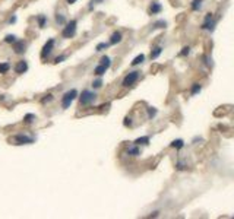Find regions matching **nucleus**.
I'll return each mask as SVG.
<instances>
[{
  "instance_id": "obj_4",
  "label": "nucleus",
  "mask_w": 234,
  "mask_h": 219,
  "mask_svg": "<svg viewBox=\"0 0 234 219\" xmlns=\"http://www.w3.org/2000/svg\"><path fill=\"white\" fill-rule=\"evenodd\" d=\"M95 93L91 92V91H88V89H85V91H82V93H80L79 97V102L82 104V105H87V104H91V102H94L95 101Z\"/></svg>"
},
{
  "instance_id": "obj_24",
  "label": "nucleus",
  "mask_w": 234,
  "mask_h": 219,
  "mask_svg": "<svg viewBox=\"0 0 234 219\" xmlns=\"http://www.w3.org/2000/svg\"><path fill=\"white\" fill-rule=\"evenodd\" d=\"M92 86L95 88V89H97V88H101V86H102V80H101V79H97V80H95V82L92 83Z\"/></svg>"
},
{
  "instance_id": "obj_25",
  "label": "nucleus",
  "mask_w": 234,
  "mask_h": 219,
  "mask_svg": "<svg viewBox=\"0 0 234 219\" xmlns=\"http://www.w3.org/2000/svg\"><path fill=\"white\" fill-rule=\"evenodd\" d=\"M148 114H149V119H152V117H154L155 114H157V110L151 107V108H148Z\"/></svg>"
},
{
  "instance_id": "obj_12",
  "label": "nucleus",
  "mask_w": 234,
  "mask_h": 219,
  "mask_svg": "<svg viewBox=\"0 0 234 219\" xmlns=\"http://www.w3.org/2000/svg\"><path fill=\"white\" fill-rule=\"evenodd\" d=\"M121 41V34L119 31H116V32L111 35V38H110V44L111 46H116V44H119Z\"/></svg>"
},
{
  "instance_id": "obj_19",
  "label": "nucleus",
  "mask_w": 234,
  "mask_h": 219,
  "mask_svg": "<svg viewBox=\"0 0 234 219\" xmlns=\"http://www.w3.org/2000/svg\"><path fill=\"white\" fill-rule=\"evenodd\" d=\"M143 60H145V56H143V54H139L138 57H135V59H133V61H132V66H136V64H140V63H142Z\"/></svg>"
},
{
  "instance_id": "obj_10",
  "label": "nucleus",
  "mask_w": 234,
  "mask_h": 219,
  "mask_svg": "<svg viewBox=\"0 0 234 219\" xmlns=\"http://www.w3.org/2000/svg\"><path fill=\"white\" fill-rule=\"evenodd\" d=\"M15 70H16V73H25L28 70V64L25 60H20L19 63L16 64V67H15Z\"/></svg>"
},
{
  "instance_id": "obj_20",
  "label": "nucleus",
  "mask_w": 234,
  "mask_h": 219,
  "mask_svg": "<svg viewBox=\"0 0 234 219\" xmlns=\"http://www.w3.org/2000/svg\"><path fill=\"white\" fill-rule=\"evenodd\" d=\"M201 89H202V86L199 85V83H193V85H192V91H190V92H192V95H196L198 92H201Z\"/></svg>"
},
{
  "instance_id": "obj_7",
  "label": "nucleus",
  "mask_w": 234,
  "mask_h": 219,
  "mask_svg": "<svg viewBox=\"0 0 234 219\" xmlns=\"http://www.w3.org/2000/svg\"><path fill=\"white\" fill-rule=\"evenodd\" d=\"M13 140L16 142V145H29V143H32L34 139L32 137H29V136H25V134H18V136H15Z\"/></svg>"
},
{
  "instance_id": "obj_5",
  "label": "nucleus",
  "mask_w": 234,
  "mask_h": 219,
  "mask_svg": "<svg viewBox=\"0 0 234 219\" xmlns=\"http://www.w3.org/2000/svg\"><path fill=\"white\" fill-rule=\"evenodd\" d=\"M139 79V72H130L127 73L123 79V86H132L136 80Z\"/></svg>"
},
{
  "instance_id": "obj_29",
  "label": "nucleus",
  "mask_w": 234,
  "mask_h": 219,
  "mask_svg": "<svg viewBox=\"0 0 234 219\" xmlns=\"http://www.w3.org/2000/svg\"><path fill=\"white\" fill-rule=\"evenodd\" d=\"M63 60H65V56H59V57H56V59H54V63H56V64H59V63H61Z\"/></svg>"
},
{
  "instance_id": "obj_9",
  "label": "nucleus",
  "mask_w": 234,
  "mask_h": 219,
  "mask_svg": "<svg viewBox=\"0 0 234 219\" xmlns=\"http://www.w3.org/2000/svg\"><path fill=\"white\" fill-rule=\"evenodd\" d=\"M25 47H27V42L24 40H19V41H15V46H13V50L15 53L18 54H22L25 51Z\"/></svg>"
},
{
  "instance_id": "obj_6",
  "label": "nucleus",
  "mask_w": 234,
  "mask_h": 219,
  "mask_svg": "<svg viewBox=\"0 0 234 219\" xmlns=\"http://www.w3.org/2000/svg\"><path fill=\"white\" fill-rule=\"evenodd\" d=\"M53 48H54V40H53V38H50V40H48L46 44L43 46V50H41V57H43V59H47V57L51 54Z\"/></svg>"
},
{
  "instance_id": "obj_1",
  "label": "nucleus",
  "mask_w": 234,
  "mask_h": 219,
  "mask_svg": "<svg viewBox=\"0 0 234 219\" xmlns=\"http://www.w3.org/2000/svg\"><path fill=\"white\" fill-rule=\"evenodd\" d=\"M76 25H78V22L75 19L69 20L67 25L65 27V29H63V37H65V38H73L75 32H76Z\"/></svg>"
},
{
  "instance_id": "obj_17",
  "label": "nucleus",
  "mask_w": 234,
  "mask_h": 219,
  "mask_svg": "<svg viewBox=\"0 0 234 219\" xmlns=\"http://www.w3.org/2000/svg\"><path fill=\"white\" fill-rule=\"evenodd\" d=\"M202 2L203 0H193L192 2V5H190V7H192V10H199L202 6Z\"/></svg>"
},
{
  "instance_id": "obj_23",
  "label": "nucleus",
  "mask_w": 234,
  "mask_h": 219,
  "mask_svg": "<svg viewBox=\"0 0 234 219\" xmlns=\"http://www.w3.org/2000/svg\"><path fill=\"white\" fill-rule=\"evenodd\" d=\"M34 119H35V115H34V114H27V115L24 117V121H25V123H32Z\"/></svg>"
},
{
  "instance_id": "obj_13",
  "label": "nucleus",
  "mask_w": 234,
  "mask_h": 219,
  "mask_svg": "<svg viewBox=\"0 0 234 219\" xmlns=\"http://www.w3.org/2000/svg\"><path fill=\"white\" fill-rule=\"evenodd\" d=\"M149 143V137L148 136H142V137H138L135 140V145H148Z\"/></svg>"
},
{
  "instance_id": "obj_32",
  "label": "nucleus",
  "mask_w": 234,
  "mask_h": 219,
  "mask_svg": "<svg viewBox=\"0 0 234 219\" xmlns=\"http://www.w3.org/2000/svg\"><path fill=\"white\" fill-rule=\"evenodd\" d=\"M176 168H177V170H184V164H183V162H177V164H176Z\"/></svg>"
},
{
  "instance_id": "obj_33",
  "label": "nucleus",
  "mask_w": 234,
  "mask_h": 219,
  "mask_svg": "<svg viewBox=\"0 0 234 219\" xmlns=\"http://www.w3.org/2000/svg\"><path fill=\"white\" fill-rule=\"evenodd\" d=\"M51 100H53V95H47V98H44L43 102H48V101H51Z\"/></svg>"
},
{
  "instance_id": "obj_2",
  "label": "nucleus",
  "mask_w": 234,
  "mask_h": 219,
  "mask_svg": "<svg viewBox=\"0 0 234 219\" xmlns=\"http://www.w3.org/2000/svg\"><path fill=\"white\" fill-rule=\"evenodd\" d=\"M110 64H111L110 57H108V56H104V57H102V60H101V63L95 67V75H97V76H102V75L106 73V70L110 67Z\"/></svg>"
},
{
  "instance_id": "obj_35",
  "label": "nucleus",
  "mask_w": 234,
  "mask_h": 219,
  "mask_svg": "<svg viewBox=\"0 0 234 219\" xmlns=\"http://www.w3.org/2000/svg\"><path fill=\"white\" fill-rule=\"evenodd\" d=\"M75 2H76V0H67V3H69V5H73Z\"/></svg>"
},
{
  "instance_id": "obj_26",
  "label": "nucleus",
  "mask_w": 234,
  "mask_h": 219,
  "mask_svg": "<svg viewBox=\"0 0 234 219\" xmlns=\"http://www.w3.org/2000/svg\"><path fill=\"white\" fill-rule=\"evenodd\" d=\"M189 53H190V47H184V48L180 51V56H187Z\"/></svg>"
},
{
  "instance_id": "obj_34",
  "label": "nucleus",
  "mask_w": 234,
  "mask_h": 219,
  "mask_svg": "<svg viewBox=\"0 0 234 219\" xmlns=\"http://www.w3.org/2000/svg\"><path fill=\"white\" fill-rule=\"evenodd\" d=\"M155 216H158V212H154L152 215H149V218H155Z\"/></svg>"
},
{
  "instance_id": "obj_28",
  "label": "nucleus",
  "mask_w": 234,
  "mask_h": 219,
  "mask_svg": "<svg viewBox=\"0 0 234 219\" xmlns=\"http://www.w3.org/2000/svg\"><path fill=\"white\" fill-rule=\"evenodd\" d=\"M123 124H124V126H132V119H130V117H126L124 121H123Z\"/></svg>"
},
{
  "instance_id": "obj_3",
  "label": "nucleus",
  "mask_w": 234,
  "mask_h": 219,
  "mask_svg": "<svg viewBox=\"0 0 234 219\" xmlns=\"http://www.w3.org/2000/svg\"><path fill=\"white\" fill-rule=\"evenodd\" d=\"M76 97H78V91H76V89H70L69 92L65 93V95H63V100H61L63 108H69L70 104H72V101H73Z\"/></svg>"
},
{
  "instance_id": "obj_16",
  "label": "nucleus",
  "mask_w": 234,
  "mask_h": 219,
  "mask_svg": "<svg viewBox=\"0 0 234 219\" xmlns=\"http://www.w3.org/2000/svg\"><path fill=\"white\" fill-rule=\"evenodd\" d=\"M161 53H162V48H161V47H155L154 50L151 51V59L155 60L157 57H158V56H160Z\"/></svg>"
},
{
  "instance_id": "obj_11",
  "label": "nucleus",
  "mask_w": 234,
  "mask_h": 219,
  "mask_svg": "<svg viewBox=\"0 0 234 219\" xmlns=\"http://www.w3.org/2000/svg\"><path fill=\"white\" fill-rule=\"evenodd\" d=\"M161 10H162V6H161L160 3H157V2H154V3H151V6H149V13H151V15H157V13H160Z\"/></svg>"
},
{
  "instance_id": "obj_15",
  "label": "nucleus",
  "mask_w": 234,
  "mask_h": 219,
  "mask_svg": "<svg viewBox=\"0 0 234 219\" xmlns=\"http://www.w3.org/2000/svg\"><path fill=\"white\" fill-rule=\"evenodd\" d=\"M9 69H10V64H9L7 61H3V63H0V73H2V75L7 73V72H9Z\"/></svg>"
},
{
  "instance_id": "obj_18",
  "label": "nucleus",
  "mask_w": 234,
  "mask_h": 219,
  "mask_svg": "<svg viewBox=\"0 0 234 219\" xmlns=\"http://www.w3.org/2000/svg\"><path fill=\"white\" fill-rule=\"evenodd\" d=\"M127 153H129L130 156H138V155H139V148H138V146L129 148V149H127Z\"/></svg>"
},
{
  "instance_id": "obj_14",
  "label": "nucleus",
  "mask_w": 234,
  "mask_h": 219,
  "mask_svg": "<svg viewBox=\"0 0 234 219\" xmlns=\"http://www.w3.org/2000/svg\"><path fill=\"white\" fill-rule=\"evenodd\" d=\"M170 146H171V148H176V149H181V148L184 146V142H183L181 139H176V140L171 142V145Z\"/></svg>"
},
{
  "instance_id": "obj_31",
  "label": "nucleus",
  "mask_w": 234,
  "mask_h": 219,
  "mask_svg": "<svg viewBox=\"0 0 234 219\" xmlns=\"http://www.w3.org/2000/svg\"><path fill=\"white\" fill-rule=\"evenodd\" d=\"M227 111L228 110H217V111H215V115H221V114L224 115V114H227Z\"/></svg>"
},
{
  "instance_id": "obj_30",
  "label": "nucleus",
  "mask_w": 234,
  "mask_h": 219,
  "mask_svg": "<svg viewBox=\"0 0 234 219\" xmlns=\"http://www.w3.org/2000/svg\"><path fill=\"white\" fill-rule=\"evenodd\" d=\"M107 46H108V44H106V42H101V44H98V46H97V51H101L102 48H106Z\"/></svg>"
},
{
  "instance_id": "obj_22",
  "label": "nucleus",
  "mask_w": 234,
  "mask_h": 219,
  "mask_svg": "<svg viewBox=\"0 0 234 219\" xmlns=\"http://www.w3.org/2000/svg\"><path fill=\"white\" fill-rule=\"evenodd\" d=\"M15 41H16V37H15V35H12V34H10V35H6V37H5V42L13 44Z\"/></svg>"
},
{
  "instance_id": "obj_27",
  "label": "nucleus",
  "mask_w": 234,
  "mask_h": 219,
  "mask_svg": "<svg viewBox=\"0 0 234 219\" xmlns=\"http://www.w3.org/2000/svg\"><path fill=\"white\" fill-rule=\"evenodd\" d=\"M165 25H167V24H165L164 20H160V22H157V24H155V27H157V28H165Z\"/></svg>"
},
{
  "instance_id": "obj_8",
  "label": "nucleus",
  "mask_w": 234,
  "mask_h": 219,
  "mask_svg": "<svg viewBox=\"0 0 234 219\" xmlns=\"http://www.w3.org/2000/svg\"><path fill=\"white\" fill-rule=\"evenodd\" d=\"M214 27H215V20L212 19V15L208 13L206 18H205V22L202 24V29H209V31H214Z\"/></svg>"
},
{
  "instance_id": "obj_21",
  "label": "nucleus",
  "mask_w": 234,
  "mask_h": 219,
  "mask_svg": "<svg viewBox=\"0 0 234 219\" xmlns=\"http://www.w3.org/2000/svg\"><path fill=\"white\" fill-rule=\"evenodd\" d=\"M37 20H38V27H40V28L46 27V24H47V18H46V16H38V18H37Z\"/></svg>"
}]
</instances>
